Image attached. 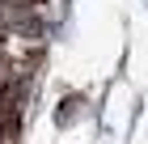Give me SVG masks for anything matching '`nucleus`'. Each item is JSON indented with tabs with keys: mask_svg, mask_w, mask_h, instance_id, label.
Here are the masks:
<instances>
[{
	"mask_svg": "<svg viewBox=\"0 0 148 144\" xmlns=\"http://www.w3.org/2000/svg\"><path fill=\"white\" fill-rule=\"evenodd\" d=\"M76 106H80V98H68V102H59V110H55V123H59V127L76 119Z\"/></svg>",
	"mask_w": 148,
	"mask_h": 144,
	"instance_id": "f257e3e1",
	"label": "nucleus"
}]
</instances>
